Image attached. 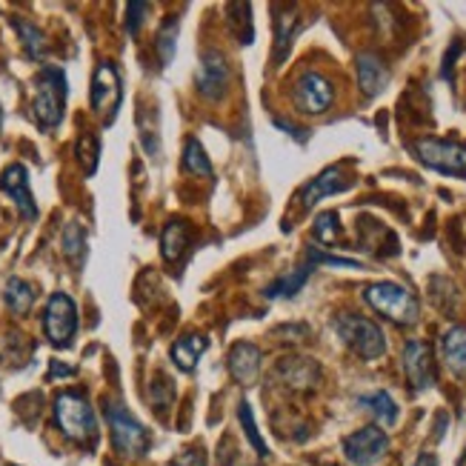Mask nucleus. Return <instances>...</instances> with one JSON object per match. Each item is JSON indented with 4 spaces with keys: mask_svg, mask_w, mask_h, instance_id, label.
Instances as JSON below:
<instances>
[{
    "mask_svg": "<svg viewBox=\"0 0 466 466\" xmlns=\"http://www.w3.org/2000/svg\"><path fill=\"white\" fill-rule=\"evenodd\" d=\"M412 152L423 167L438 169L443 175L466 177V144L447 137H420L412 144Z\"/></svg>",
    "mask_w": 466,
    "mask_h": 466,
    "instance_id": "423d86ee",
    "label": "nucleus"
},
{
    "mask_svg": "<svg viewBox=\"0 0 466 466\" xmlns=\"http://www.w3.org/2000/svg\"><path fill=\"white\" fill-rule=\"evenodd\" d=\"M355 184V177L343 169V167H329V169H323L318 177H312L307 187L300 189V207L303 209H312L318 200L323 198H329V195H340V192H347L352 189Z\"/></svg>",
    "mask_w": 466,
    "mask_h": 466,
    "instance_id": "ddd939ff",
    "label": "nucleus"
},
{
    "mask_svg": "<svg viewBox=\"0 0 466 466\" xmlns=\"http://www.w3.org/2000/svg\"><path fill=\"white\" fill-rule=\"evenodd\" d=\"M172 466H209V461H207V452H204V450L192 447V450H187V452H180V455L172 461Z\"/></svg>",
    "mask_w": 466,
    "mask_h": 466,
    "instance_id": "f704fd0d",
    "label": "nucleus"
},
{
    "mask_svg": "<svg viewBox=\"0 0 466 466\" xmlns=\"http://www.w3.org/2000/svg\"><path fill=\"white\" fill-rule=\"evenodd\" d=\"M403 372L415 392L430 390L435 383V355L427 340H407L403 347Z\"/></svg>",
    "mask_w": 466,
    "mask_h": 466,
    "instance_id": "9b49d317",
    "label": "nucleus"
},
{
    "mask_svg": "<svg viewBox=\"0 0 466 466\" xmlns=\"http://www.w3.org/2000/svg\"><path fill=\"white\" fill-rule=\"evenodd\" d=\"M458 52H461V44L455 40L452 49L447 52V60H443V77H450V69H452V64H455V55H458Z\"/></svg>",
    "mask_w": 466,
    "mask_h": 466,
    "instance_id": "e433bc0d",
    "label": "nucleus"
},
{
    "mask_svg": "<svg viewBox=\"0 0 466 466\" xmlns=\"http://www.w3.org/2000/svg\"><path fill=\"white\" fill-rule=\"evenodd\" d=\"M147 12H149V4H144V0H132V4H127V32L129 35H137Z\"/></svg>",
    "mask_w": 466,
    "mask_h": 466,
    "instance_id": "72a5a7b5",
    "label": "nucleus"
},
{
    "mask_svg": "<svg viewBox=\"0 0 466 466\" xmlns=\"http://www.w3.org/2000/svg\"><path fill=\"white\" fill-rule=\"evenodd\" d=\"M307 260H309L312 269L318 267V263H327V267H343V269H363V263H358L355 258L329 255L327 249H320V247H307Z\"/></svg>",
    "mask_w": 466,
    "mask_h": 466,
    "instance_id": "473e14b6",
    "label": "nucleus"
},
{
    "mask_svg": "<svg viewBox=\"0 0 466 466\" xmlns=\"http://www.w3.org/2000/svg\"><path fill=\"white\" fill-rule=\"evenodd\" d=\"M441 352H443V363L450 367V372L458 378H466V327H452L443 332Z\"/></svg>",
    "mask_w": 466,
    "mask_h": 466,
    "instance_id": "a211bd4d",
    "label": "nucleus"
},
{
    "mask_svg": "<svg viewBox=\"0 0 466 466\" xmlns=\"http://www.w3.org/2000/svg\"><path fill=\"white\" fill-rule=\"evenodd\" d=\"M360 407L370 410L372 418L380 423V427H392L398 420V403L392 400L390 392H372V395H363L360 398Z\"/></svg>",
    "mask_w": 466,
    "mask_h": 466,
    "instance_id": "b1692460",
    "label": "nucleus"
},
{
    "mask_svg": "<svg viewBox=\"0 0 466 466\" xmlns=\"http://www.w3.org/2000/svg\"><path fill=\"white\" fill-rule=\"evenodd\" d=\"M209 347V338L207 335H200V332H189V335H180L175 343H172V350H169V358L172 363L180 370V372H192L198 367V360L200 355L207 352Z\"/></svg>",
    "mask_w": 466,
    "mask_h": 466,
    "instance_id": "f3484780",
    "label": "nucleus"
},
{
    "mask_svg": "<svg viewBox=\"0 0 466 466\" xmlns=\"http://www.w3.org/2000/svg\"><path fill=\"white\" fill-rule=\"evenodd\" d=\"M390 452V435L380 427H360L343 438V455L352 466H375Z\"/></svg>",
    "mask_w": 466,
    "mask_h": 466,
    "instance_id": "9d476101",
    "label": "nucleus"
},
{
    "mask_svg": "<svg viewBox=\"0 0 466 466\" xmlns=\"http://www.w3.org/2000/svg\"><path fill=\"white\" fill-rule=\"evenodd\" d=\"M260 360L263 355L252 340H238L229 350V372L240 387H252L260 375Z\"/></svg>",
    "mask_w": 466,
    "mask_h": 466,
    "instance_id": "2eb2a0df",
    "label": "nucleus"
},
{
    "mask_svg": "<svg viewBox=\"0 0 466 466\" xmlns=\"http://www.w3.org/2000/svg\"><path fill=\"white\" fill-rule=\"evenodd\" d=\"M184 169L189 175L212 177V160H209L207 149L200 147L198 137H187V144H184Z\"/></svg>",
    "mask_w": 466,
    "mask_h": 466,
    "instance_id": "bb28decb",
    "label": "nucleus"
},
{
    "mask_svg": "<svg viewBox=\"0 0 466 466\" xmlns=\"http://www.w3.org/2000/svg\"><path fill=\"white\" fill-rule=\"evenodd\" d=\"M172 400H175V383L167 375L157 372L152 378V383H149V403H152V410L157 415H164L172 407Z\"/></svg>",
    "mask_w": 466,
    "mask_h": 466,
    "instance_id": "c756f323",
    "label": "nucleus"
},
{
    "mask_svg": "<svg viewBox=\"0 0 466 466\" xmlns=\"http://www.w3.org/2000/svg\"><path fill=\"white\" fill-rule=\"evenodd\" d=\"M292 100H295V109L303 112V115H323L335 104V86H332V80L327 75L303 72L295 80Z\"/></svg>",
    "mask_w": 466,
    "mask_h": 466,
    "instance_id": "1a4fd4ad",
    "label": "nucleus"
},
{
    "mask_svg": "<svg viewBox=\"0 0 466 466\" xmlns=\"http://www.w3.org/2000/svg\"><path fill=\"white\" fill-rule=\"evenodd\" d=\"M0 127H4V106H0Z\"/></svg>",
    "mask_w": 466,
    "mask_h": 466,
    "instance_id": "58836bf2",
    "label": "nucleus"
},
{
    "mask_svg": "<svg viewBox=\"0 0 466 466\" xmlns=\"http://www.w3.org/2000/svg\"><path fill=\"white\" fill-rule=\"evenodd\" d=\"M60 249H64L66 260H72V267H84L86 258V229L77 220H69L60 235Z\"/></svg>",
    "mask_w": 466,
    "mask_h": 466,
    "instance_id": "4be33fe9",
    "label": "nucleus"
},
{
    "mask_svg": "<svg viewBox=\"0 0 466 466\" xmlns=\"http://www.w3.org/2000/svg\"><path fill=\"white\" fill-rule=\"evenodd\" d=\"M155 46H157L160 66H169L172 60H175V49H177V17L164 20V26L157 29Z\"/></svg>",
    "mask_w": 466,
    "mask_h": 466,
    "instance_id": "c85d7f7f",
    "label": "nucleus"
},
{
    "mask_svg": "<svg viewBox=\"0 0 466 466\" xmlns=\"http://www.w3.org/2000/svg\"><path fill=\"white\" fill-rule=\"evenodd\" d=\"M335 329H338L340 340L363 360H378L383 352H387V338H383L380 327L370 318L355 315V312H343L335 318Z\"/></svg>",
    "mask_w": 466,
    "mask_h": 466,
    "instance_id": "39448f33",
    "label": "nucleus"
},
{
    "mask_svg": "<svg viewBox=\"0 0 466 466\" xmlns=\"http://www.w3.org/2000/svg\"><path fill=\"white\" fill-rule=\"evenodd\" d=\"M0 189H4L15 209L20 212L24 220H35L37 218V204L32 198V189H29V172L24 164H9L4 172H0Z\"/></svg>",
    "mask_w": 466,
    "mask_h": 466,
    "instance_id": "4468645a",
    "label": "nucleus"
},
{
    "mask_svg": "<svg viewBox=\"0 0 466 466\" xmlns=\"http://www.w3.org/2000/svg\"><path fill=\"white\" fill-rule=\"evenodd\" d=\"M12 29L17 32L20 37V46H24V52L37 60V57H44L46 55V37L44 32H40L35 24H29V20H20V17H12Z\"/></svg>",
    "mask_w": 466,
    "mask_h": 466,
    "instance_id": "393cba45",
    "label": "nucleus"
},
{
    "mask_svg": "<svg viewBox=\"0 0 466 466\" xmlns=\"http://www.w3.org/2000/svg\"><path fill=\"white\" fill-rule=\"evenodd\" d=\"M55 423L75 443H95L97 438L95 410L80 390H64L55 395Z\"/></svg>",
    "mask_w": 466,
    "mask_h": 466,
    "instance_id": "f03ea898",
    "label": "nucleus"
},
{
    "mask_svg": "<svg viewBox=\"0 0 466 466\" xmlns=\"http://www.w3.org/2000/svg\"><path fill=\"white\" fill-rule=\"evenodd\" d=\"M120 100H124V84H120L117 66L112 60H104V64H97L92 75V89H89L92 112L104 117V124H112L120 109Z\"/></svg>",
    "mask_w": 466,
    "mask_h": 466,
    "instance_id": "6e6552de",
    "label": "nucleus"
},
{
    "mask_svg": "<svg viewBox=\"0 0 466 466\" xmlns=\"http://www.w3.org/2000/svg\"><path fill=\"white\" fill-rule=\"evenodd\" d=\"M238 420H240L243 432H247V441L252 443V450H255L260 458H267V455H269V447H267V441L260 438V432H258V427H255L252 407H249L247 400H240V403H238Z\"/></svg>",
    "mask_w": 466,
    "mask_h": 466,
    "instance_id": "2f4dec72",
    "label": "nucleus"
},
{
    "mask_svg": "<svg viewBox=\"0 0 466 466\" xmlns=\"http://www.w3.org/2000/svg\"><path fill=\"white\" fill-rule=\"evenodd\" d=\"M295 20H298L295 12H283V15L275 17V29H278V37H275V64H278V66H280L283 60H287V55H289L292 37H295V29H298Z\"/></svg>",
    "mask_w": 466,
    "mask_h": 466,
    "instance_id": "cd10ccee",
    "label": "nucleus"
},
{
    "mask_svg": "<svg viewBox=\"0 0 466 466\" xmlns=\"http://www.w3.org/2000/svg\"><path fill=\"white\" fill-rule=\"evenodd\" d=\"M75 155H77V164L84 167V175L92 177L97 172V164H100V140L95 132H84L77 137L75 144Z\"/></svg>",
    "mask_w": 466,
    "mask_h": 466,
    "instance_id": "a878e982",
    "label": "nucleus"
},
{
    "mask_svg": "<svg viewBox=\"0 0 466 466\" xmlns=\"http://www.w3.org/2000/svg\"><path fill=\"white\" fill-rule=\"evenodd\" d=\"M72 375H75V367H69V363H60V360H52V363H49V378H52V380L72 378Z\"/></svg>",
    "mask_w": 466,
    "mask_h": 466,
    "instance_id": "c9c22d12",
    "label": "nucleus"
},
{
    "mask_svg": "<svg viewBox=\"0 0 466 466\" xmlns=\"http://www.w3.org/2000/svg\"><path fill=\"white\" fill-rule=\"evenodd\" d=\"M189 240H192L189 224H187V220L175 218L164 227V232H160V255H164L167 260H177L189 249Z\"/></svg>",
    "mask_w": 466,
    "mask_h": 466,
    "instance_id": "6ab92c4d",
    "label": "nucleus"
},
{
    "mask_svg": "<svg viewBox=\"0 0 466 466\" xmlns=\"http://www.w3.org/2000/svg\"><path fill=\"white\" fill-rule=\"evenodd\" d=\"M363 300H367L378 315L398 323V327H412V323L420 318L418 295L392 280H380V283L367 287L363 289Z\"/></svg>",
    "mask_w": 466,
    "mask_h": 466,
    "instance_id": "7ed1b4c3",
    "label": "nucleus"
},
{
    "mask_svg": "<svg viewBox=\"0 0 466 466\" xmlns=\"http://www.w3.org/2000/svg\"><path fill=\"white\" fill-rule=\"evenodd\" d=\"M278 375H283V380L292 383V387H312L315 378H318V367L312 360L307 358H287V360H280V367H278Z\"/></svg>",
    "mask_w": 466,
    "mask_h": 466,
    "instance_id": "5701e85b",
    "label": "nucleus"
},
{
    "mask_svg": "<svg viewBox=\"0 0 466 466\" xmlns=\"http://www.w3.org/2000/svg\"><path fill=\"white\" fill-rule=\"evenodd\" d=\"M9 466H15V463H9Z\"/></svg>",
    "mask_w": 466,
    "mask_h": 466,
    "instance_id": "ea45409f",
    "label": "nucleus"
},
{
    "mask_svg": "<svg viewBox=\"0 0 466 466\" xmlns=\"http://www.w3.org/2000/svg\"><path fill=\"white\" fill-rule=\"evenodd\" d=\"M312 235L320 247H335L338 238H340V218L338 212H323L315 218V227H312Z\"/></svg>",
    "mask_w": 466,
    "mask_h": 466,
    "instance_id": "7c9ffc66",
    "label": "nucleus"
},
{
    "mask_svg": "<svg viewBox=\"0 0 466 466\" xmlns=\"http://www.w3.org/2000/svg\"><path fill=\"white\" fill-rule=\"evenodd\" d=\"M312 275V267L309 263H300V267L289 269L283 278L272 280L267 287V298H295L303 287H307V280Z\"/></svg>",
    "mask_w": 466,
    "mask_h": 466,
    "instance_id": "412c9836",
    "label": "nucleus"
},
{
    "mask_svg": "<svg viewBox=\"0 0 466 466\" xmlns=\"http://www.w3.org/2000/svg\"><path fill=\"white\" fill-rule=\"evenodd\" d=\"M106 423H109V438H112V447L117 455L140 458L149 452V447H152L149 430L124 407V403H117V400L106 403Z\"/></svg>",
    "mask_w": 466,
    "mask_h": 466,
    "instance_id": "20e7f679",
    "label": "nucleus"
},
{
    "mask_svg": "<svg viewBox=\"0 0 466 466\" xmlns=\"http://www.w3.org/2000/svg\"><path fill=\"white\" fill-rule=\"evenodd\" d=\"M355 72H358V86L367 97H378L390 86V69L378 55H360L355 64Z\"/></svg>",
    "mask_w": 466,
    "mask_h": 466,
    "instance_id": "dca6fc26",
    "label": "nucleus"
},
{
    "mask_svg": "<svg viewBox=\"0 0 466 466\" xmlns=\"http://www.w3.org/2000/svg\"><path fill=\"white\" fill-rule=\"evenodd\" d=\"M44 335L55 350H69L77 335V307L66 292H55L44 309Z\"/></svg>",
    "mask_w": 466,
    "mask_h": 466,
    "instance_id": "0eeeda50",
    "label": "nucleus"
},
{
    "mask_svg": "<svg viewBox=\"0 0 466 466\" xmlns=\"http://www.w3.org/2000/svg\"><path fill=\"white\" fill-rule=\"evenodd\" d=\"M412 466H438V458L430 455V452H423V455H418V461Z\"/></svg>",
    "mask_w": 466,
    "mask_h": 466,
    "instance_id": "4c0bfd02",
    "label": "nucleus"
},
{
    "mask_svg": "<svg viewBox=\"0 0 466 466\" xmlns=\"http://www.w3.org/2000/svg\"><path fill=\"white\" fill-rule=\"evenodd\" d=\"M35 298H37V289L32 287L29 280H24V278H9L6 280V287H4V303L9 307L12 315L24 318L35 307Z\"/></svg>",
    "mask_w": 466,
    "mask_h": 466,
    "instance_id": "aec40b11",
    "label": "nucleus"
},
{
    "mask_svg": "<svg viewBox=\"0 0 466 466\" xmlns=\"http://www.w3.org/2000/svg\"><path fill=\"white\" fill-rule=\"evenodd\" d=\"M229 64L227 57L220 55L218 49H209L200 57V69H198V77H195V86L198 92L204 95L207 100H220L229 89Z\"/></svg>",
    "mask_w": 466,
    "mask_h": 466,
    "instance_id": "f8f14e48",
    "label": "nucleus"
},
{
    "mask_svg": "<svg viewBox=\"0 0 466 466\" xmlns=\"http://www.w3.org/2000/svg\"><path fill=\"white\" fill-rule=\"evenodd\" d=\"M66 72L60 66H44L35 77V97H32V112L37 127L44 132H52L60 127L64 120V109H66Z\"/></svg>",
    "mask_w": 466,
    "mask_h": 466,
    "instance_id": "f257e3e1",
    "label": "nucleus"
}]
</instances>
